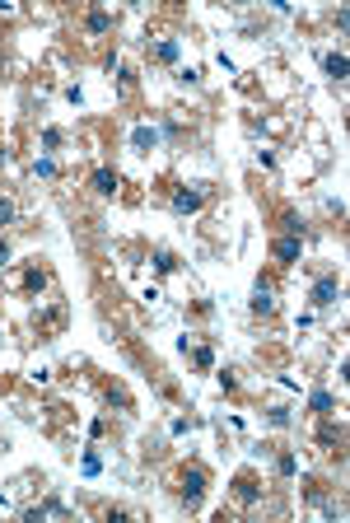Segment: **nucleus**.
Returning <instances> with one entry per match:
<instances>
[{"instance_id": "f257e3e1", "label": "nucleus", "mask_w": 350, "mask_h": 523, "mask_svg": "<svg viewBox=\"0 0 350 523\" xmlns=\"http://www.w3.org/2000/svg\"><path fill=\"white\" fill-rule=\"evenodd\" d=\"M178 495H182V505H187V510H196V505H201V495H205V472H201V468H182V472H178Z\"/></svg>"}, {"instance_id": "f03ea898", "label": "nucleus", "mask_w": 350, "mask_h": 523, "mask_svg": "<svg viewBox=\"0 0 350 523\" xmlns=\"http://www.w3.org/2000/svg\"><path fill=\"white\" fill-rule=\"evenodd\" d=\"M308 299H313V309H332V304L341 299V280H337V276H317Z\"/></svg>"}, {"instance_id": "7ed1b4c3", "label": "nucleus", "mask_w": 350, "mask_h": 523, "mask_svg": "<svg viewBox=\"0 0 350 523\" xmlns=\"http://www.w3.org/2000/svg\"><path fill=\"white\" fill-rule=\"evenodd\" d=\"M205 206V187H173V211L178 215H196Z\"/></svg>"}, {"instance_id": "20e7f679", "label": "nucleus", "mask_w": 350, "mask_h": 523, "mask_svg": "<svg viewBox=\"0 0 350 523\" xmlns=\"http://www.w3.org/2000/svg\"><path fill=\"white\" fill-rule=\"evenodd\" d=\"M299 253H304V238H290V234H281V238L271 243V257L281 262V267H294V262H299Z\"/></svg>"}, {"instance_id": "39448f33", "label": "nucleus", "mask_w": 350, "mask_h": 523, "mask_svg": "<svg viewBox=\"0 0 350 523\" xmlns=\"http://www.w3.org/2000/svg\"><path fill=\"white\" fill-rule=\"evenodd\" d=\"M252 313H261V318L276 313V285L271 280H257V285H252Z\"/></svg>"}, {"instance_id": "423d86ee", "label": "nucleus", "mask_w": 350, "mask_h": 523, "mask_svg": "<svg viewBox=\"0 0 350 523\" xmlns=\"http://www.w3.org/2000/svg\"><path fill=\"white\" fill-rule=\"evenodd\" d=\"M234 500H238V505H257V500H261V481L243 472V477L234 481Z\"/></svg>"}, {"instance_id": "0eeeda50", "label": "nucleus", "mask_w": 350, "mask_h": 523, "mask_svg": "<svg viewBox=\"0 0 350 523\" xmlns=\"http://www.w3.org/2000/svg\"><path fill=\"white\" fill-rule=\"evenodd\" d=\"M89 187L98 192V197H117V173H113V168H94V173H89Z\"/></svg>"}, {"instance_id": "6e6552de", "label": "nucleus", "mask_w": 350, "mask_h": 523, "mask_svg": "<svg viewBox=\"0 0 350 523\" xmlns=\"http://www.w3.org/2000/svg\"><path fill=\"white\" fill-rule=\"evenodd\" d=\"M322 70H327V79H337V84H346V70H350L346 52H327V56H322Z\"/></svg>"}, {"instance_id": "1a4fd4ad", "label": "nucleus", "mask_w": 350, "mask_h": 523, "mask_svg": "<svg viewBox=\"0 0 350 523\" xmlns=\"http://www.w3.org/2000/svg\"><path fill=\"white\" fill-rule=\"evenodd\" d=\"M108 28H113V14H108V10H89V14H84V33H89V38H103Z\"/></svg>"}, {"instance_id": "9d476101", "label": "nucleus", "mask_w": 350, "mask_h": 523, "mask_svg": "<svg viewBox=\"0 0 350 523\" xmlns=\"http://www.w3.org/2000/svg\"><path fill=\"white\" fill-rule=\"evenodd\" d=\"M178 52H182V47L173 43V38H159V43L149 47V56H154V61H164V66H173V61H178Z\"/></svg>"}, {"instance_id": "9b49d317", "label": "nucleus", "mask_w": 350, "mask_h": 523, "mask_svg": "<svg viewBox=\"0 0 350 523\" xmlns=\"http://www.w3.org/2000/svg\"><path fill=\"white\" fill-rule=\"evenodd\" d=\"M332 407H337V397H332L327 388H317L313 397H308V412H313V416H332Z\"/></svg>"}, {"instance_id": "f8f14e48", "label": "nucleus", "mask_w": 350, "mask_h": 523, "mask_svg": "<svg viewBox=\"0 0 350 523\" xmlns=\"http://www.w3.org/2000/svg\"><path fill=\"white\" fill-rule=\"evenodd\" d=\"M131 145H136V150H154L159 131H154V126H136V131H131Z\"/></svg>"}, {"instance_id": "ddd939ff", "label": "nucleus", "mask_w": 350, "mask_h": 523, "mask_svg": "<svg viewBox=\"0 0 350 523\" xmlns=\"http://www.w3.org/2000/svg\"><path fill=\"white\" fill-rule=\"evenodd\" d=\"M23 290H28V294L47 290V271H43V267H28V271H23Z\"/></svg>"}, {"instance_id": "4468645a", "label": "nucleus", "mask_w": 350, "mask_h": 523, "mask_svg": "<svg viewBox=\"0 0 350 523\" xmlns=\"http://www.w3.org/2000/svg\"><path fill=\"white\" fill-rule=\"evenodd\" d=\"M281 229H285L290 238H304V220H299L294 211H281Z\"/></svg>"}, {"instance_id": "2eb2a0df", "label": "nucleus", "mask_w": 350, "mask_h": 523, "mask_svg": "<svg viewBox=\"0 0 350 523\" xmlns=\"http://www.w3.org/2000/svg\"><path fill=\"white\" fill-rule=\"evenodd\" d=\"M154 271H159V276H169V271H178V257H173L169 248H159V253H154Z\"/></svg>"}, {"instance_id": "dca6fc26", "label": "nucleus", "mask_w": 350, "mask_h": 523, "mask_svg": "<svg viewBox=\"0 0 350 523\" xmlns=\"http://www.w3.org/2000/svg\"><path fill=\"white\" fill-rule=\"evenodd\" d=\"M294 472H299V458H294V453H281V458H276V477H285V481H290Z\"/></svg>"}, {"instance_id": "f3484780", "label": "nucleus", "mask_w": 350, "mask_h": 523, "mask_svg": "<svg viewBox=\"0 0 350 523\" xmlns=\"http://www.w3.org/2000/svg\"><path fill=\"white\" fill-rule=\"evenodd\" d=\"M192 365L196 369H215V351H210V346H196V351H192Z\"/></svg>"}, {"instance_id": "a211bd4d", "label": "nucleus", "mask_w": 350, "mask_h": 523, "mask_svg": "<svg viewBox=\"0 0 350 523\" xmlns=\"http://www.w3.org/2000/svg\"><path fill=\"white\" fill-rule=\"evenodd\" d=\"M33 173H38V178H57V159H52V155L33 159Z\"/></svg>"}, {"instance_id": "6ab92c4d", "label": "nucleus", "mask_w": 350, "mask_h": 523, "mask_svg": "<svg viewBox=\"0 0 350 523\" xmlns=\"http://www.w3.org/2000/svg\"><path fill=\"white\" fill-rule=\"evenodd\" d=\"M266 421H271L276 430H285V425H290L294 416H290V407H271V412H266Z\"/></svg>"}, {"instance_id": "aec40b11", "label": "nucleus", "mask_w": 350, "mask_h": 523, "mask_svg": "<svg viewBox=\"0 0 350 523\" xmlns=\"http://www.w3.org/2000/svg\"><path fill=\"white\" fill-rule=\"evenodd\" d=\"M14 215H19V206H14L10 197H0V229H5V224H14Z\"/></svg>"}, {"instance_id": "412c9836", "label": "nucleus", "mask_w": 350, "mask_h": 523, "mask_svg": "<svg viewBox=\"0 0 350 523\" xmlns=\"http://www.w3.org/2000/svg\"><path fill=\"white\" fill-rule=\"evenodd\" d=\"M43 145H47V150H61V145H66V136H61L57 126H47V131H43Z\"/></svg>"}, {"instance_id": "4be33fe9", "label": "nucleus", "mask_w": 350, "mask_h": 523, "mask_svg": "<svg viewBox=\"0 0 350 523\" xmlns=\"http://www.w3.org/2000/svg\"><path fill=\"white\" fill-rule=\"evenodd\" d=\"M98 472H103V458L89 448V453H84V477H98Z\"/></svg>"}, {"instance_id": "5701e85b", "label": "nucleus", "mask_w": 350, "mask_h": 523, "mask_svg": "<svg viewBox=\"0 0 350 523\" xmlns=\"http://www.w3.org/2000/svg\"><path fill=\"white\" fill-rule=\"evenodd\" d=\"M10 267V243H5V238H0V271Z\"/></svg>"}]
</instances>
